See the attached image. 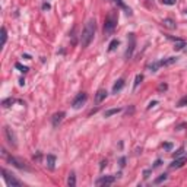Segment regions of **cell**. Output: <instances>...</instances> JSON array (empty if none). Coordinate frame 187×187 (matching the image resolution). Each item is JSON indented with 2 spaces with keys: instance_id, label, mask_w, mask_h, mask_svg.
Segmentation results:
<instances>
[{
  "instance_id": "6da1fadb",
  "label": "cell",
  "mask_w": 187,
  "mask_h": 187,
  "mask_svg": "<svg viewBox=\"0 0 187 187\" xmlns=\"http://www.w3.org/2000/svg\"><path fill=\"white\" fill-rule=\"evenodd\" d=\"M95 29H97L95 19H89L86 22V25H85L82 34H80V45H82V48H86L92 43L94 35H95Z\"/></svg>"
},
{
  "instance_id": "7a4b0ae2",
  "label": "cell",
  "mask_w": 187,
  "mask_h": 187,
  "mask_svg": "<svg viewBox=\"0 0 187 187\" xmlns=\"http://www.w3.org/2000/svg\"><path fill=\"white\" fill-rule=\"evenodd\" d=\"M117 19H119V16H117L116 10L108 13V16L105 18V22H104V35L105 37L113 35V32H114V29L117 27Z\"/></svg>"
},
{
  "instance_id": "3957f363",
  "label": "cell",
  "mask_w": 187,
  "mask_h": 187,
  "mask_svg": "<svg viewBox=\"0 0 187 187\" xmlns=\"http://www.w3.org/2000/svg\"><path fill=\"white\" fill-rule=\"evenodd\" d=\"M2 174H3V180H5L6 184H8L9 187H21V186H22V181L18 180L13 174H10L8 169L2 168Z\"/></svg>"
},
{
  "instance_id": "277c9868",
  "label": "cell",
  "mask_w": 187,
  "mask_h": 187,
  "mask_svg": "<svg viewBox=\"0 0 187 187\" xmlns=\"http://www.w3.org/2000/svg\"><path fill=\"white\" fill-rule=\"evenodd\" d=\"M3 156H5L6 159L9 161L10 164H13L15 167H16V168H19V169H25V171H31V168H29V167H28L27 164H25V162H23L22 159H18V158H15V156H10V155H8V154H6V151L5 149H3Z\"/></svg>"
},
{
  "instance_id": "5b68a950",
  "label": "cell",
  "mask_w": 187,
  "mask_h": 187,
  "mask_svg": "<svg viewBox=\"0 0 187 187\" xmlns=\"http://www.w3.org/2000/svg\"><path fill=\"white\" fill-rule=\"evenodd\" d=\"M134 47H136V37H134V34L130 32V34H127V48H126V53H124V57L127 60L133 56Z\"/></svg>"
},
{
  "instance_id": "8992f818",
  "label": "cell",
  "mask_w": 187,
  "mask_h": 187,
  "mask_svg": "<svg viewBox=\"0 0 187 187\" xmlns=\"http://www.w3.org/2000/svg\"><path fill=\"white\" fill-rule=\"evenodd\" d=\"M3 134H5V139L8 140V143H9L10 146H16V134H15V132L10 127H8V126H5L3 127Z\"/></svg>"
},
{
  "instance_id": "52a82bcc",
  "label": "cell",
  "mask_w": 187,
  "mask_h": 187,
  "mask_svg": "<svg viewBox=\"0 0 187 187\" xmlns=\"http://www.w3.org/2000/svg\"><path fill=\"white\" fill-rule=\"evenodd\" d=\"M86 94L85 92H79L78 95H76V98L73 99V103H72V107L75 108V110H79L82 105H83L85 103H86Z\"/></svg>"
},
{
  "instance_id": "ba28073f",
  "label": "cell",
  "mask_w": 187,
  "mask_h": 187,
  "mask_svg": "<svg viewBox=\"0 0 187 187\" xmlns=\"http://www.w3.org/2000/svg\"><path fill=\"white\" fill-rule=\"evenodd\" d=\"M116 175H104V177L98 178L97 181H95V184L97 186H108V184H113V183L116 181Z\"/></svg>"
},
{
  "instance_id": "9c48e42d",
  "label": "cell",
  "mask_w": 187,
  "mask_h": 187,
  "mask_svg": "<svg viewBox=\"0 0 187 187\" xmlns=\"http://www.w3.org/2000/svg\"><path fill=\"white\" fill-rule=\"evenodd\" d=\"M187 158L186 156H178V158H174V161L169 164V168L171 169H177V168H181L183 165L186 164Z\"/></svg>"
},
{
  "instance_id": "30bf717a",
  "label": "cell",
  "mask_w": 187,
  "mask_h": 187,
  "mask_svg": "<svg viewBox=\"0 0 187 187\" xmlns=\"http://www.w3.org/2000/svg\"><path fill=\"white\" fill-rule=\"evenodd\" d=\"M64 116H66V114H64V113H63V111H60V113H56V114H54V116H53V119H51V123H53V127H58V124H60V123H62V121H63V119H64Z\"/></svg>"
},
{
  "instance_id": "8fae6325",
  "label": "cell",
  "mask_w": 187,
  "mask_h": 187,
  "mask_svg": "<svg viewBox=\"0 0 187 187\" xmlns=\"http://www.w3.org/2000/svg\"><path fill=\"white\" fill-rule=\"evenodd\" d=\"M105 98H107V91H105L104 88L98 89V91H97V94H95V103H97V104H101Z\"/></svg>"
},
{
  "instance_id": "7c38bea8",
  "label": "cell",
  "mask_w": 187,
  "mask_h": 187,
  "mask_svg": "<svg viewBox=\"0 0 187 187\" xmlns=\"http://www.w3.org/2000/svg\"><path fill=\"white\" fill-rule=\"evenodd\" d=\"M45 167L48 169H54L56 168V156L48 154V155L45 156Z\"/></svg>"
},
{
  "instance_id": "4fadbf2b",
  "label": "cell",
  "mask_w": 187,
  "mask_h": 187,
  "mask_svg": "<svg viewBox=\"0 0 187 187\" xmlns=\"http://www.w3.org/2000/svg\"><path fill=\"white\" fill-rule=\"evenodd\" d=\"M169 40L174 41V50H175V51H180V50H183L186 47V43L183 40H180V38H173V37H171Z\"/></svg>"
},
{
  "instance_id": "5bb4252c",
  "label": "cell",
  "mask_w": 187,
  "mask_h": 187,
  "mask_svg": "<svg viewBox=\"0 0 187 187\" xmlns=\"http://www.w3.org/2000/svg\"><path fill=\"white\" fill-rule=\"evenodd\" d=\"M162 25H164L165 28H168V29H175V22H174L171 18H165L164 21H162Z\"/></svg>"
},
{
  "instance_id": "9a60e30c",
  "label": "cell",
  "mask_w": 187,
  "mask_h": 187,
  "mask_svg": "<svg viewBox=\"0 0 187 187\" xmlns=\"http://www.w3.org/2000/svg\"><path fill=\"white\" fill-rule=\"evenodd\" d=\"M175 62H177V57H167V58H164V60H161L159 64L161 66H171V64H174Z\"/></svg>"
},
{
  "instance_id": "2e32d148",
  "label": "cell",
  "mask_w": 187,
  "mask_h": 187,
  "mask_svg": "<svg viewBox=\"0 0 187 187\" xmlns=\"http://www.w3.org/2000/svg\"><path fill=\"white\" fill-rule=\"evenodd\" d=\"M123 86H124V79H119L116 83H114V86H113V92L117 94L119 91H121V89H123Z\"/></svg>"
},
{
  "instance_id": "e0dca14e",
  "label": "cell",
  "mask_w": 187,
  "mask_h": 187,
  "mask_svg": "<svg viewBox=\"0 0 187 187\" xmlns=\"http://www.w3.org/2000/svg\"><path fill=\"white\" fill-rule=\"evenodd\" d=\"M114 3H116V5L119 6V8H121V9L124 10V12H126L127 15H129V16L132 15V10H130V8H127V6H126L124 3H123V0H114Z\"/></svg>"
},
{
  "instance_id": "ac0fdd59",
  "label": "cell",
  "mask_w": 187,
  "mask_h": 187,
  "mask_svg": "<svg viewBox=\"0 0 187 187\" xmlns=\"http://www.w3.org/2000/svg\"><path fill=\"white\" fill-rule=\"evenodd\" d=\"M67 186H69V187H75L76 186V175H75V173L69 174V178H67Z\"/></svg>"
},
{
  "instance_id": "d6986e66",
  "label": "cell",
  "mask_w": 187,
  "mask_h": 187,
  "mask_svg": "<svg viewBox=\"0 0 187 187\" xmlns=\"http://www.w3.org/2000/svg\"><path fill=\"white\" fill-rule=\"evenodd\" d=\"M159 66H161L159 62H152V63H148L146 67H148V70H149V72H156Z\"/></svg>"
},
{
  "instance_id": "ffe728a7",
  "label": "cell",
  "mask_w": 187,
  "mask_h": 187,
  "mask_svg": "<svg viewBox=\"0 0 187 187\" xmlns=\"http://www.w3.org/2000/svg\"><path fill=\"white\" fill-rule=\"evenodd\" d=\"M120 111H121V108H110V110H107V111L104 113V117H111Z\"/></svg>"
},
{
  "instance_id": "44dd1931",
  "label": "cell",
  "mask_w": 187,
  "mask_h": 187,
  "mask_svg": "<svg viewBox=\"0 0 187 187\" xmlns=\"http://www.w3.org/2000/svg\"><path fill=\"white\" fill-rule=\"evenodd\" d=\"M6 40H8V32H6V28H2V43H0V47H5Z\"/></svg>"
},
{
  "instance_id": "7402d4cb",
  "label": "cell",
  "mask_w": 187,
  "mask_h": 187,
  "mask_svg": "<svg viewBox=\"0 0 187 187\" xmlns=\"http://www.w3.org/2000/svg\"><path fill=\"white\" fill-rule=\"evenodd\" d=\"M15 103H16V99L6 98V99H3V101H2V105H3L5 108H8V107H10V105H12V104H15Z\"/></svg>"
},
{
  "instance_id": "603a6c76",
  "label": "cell",
  "mask_w": 187,
  "mask_h": 187,
  "mask_svg": "<svg viewBox=\"0 0 187 187\" xmlns=\"http://www.w3.org/2000/svg\"><path fill=\"white\" fill-rule=\"evenodd\" d=\"M119 44H120V41H119V40H113L111 43H110V45H108V51H110V53L114 51V50L119 47Z\"/></svg>"
},
{
  "instance_id": "cb8c5ba5",
  "label": "cell",
  "mask_w": 187,
  "mask_h": 187,
  "mask_svg": "<svg viewBox=\"0 0 187 187\" xmlns=\"http://www.w3.org/2000/svg\"><path fill=\"white\" fill-rule=\"evenodd\" d=\"M143 80V75L142 73H139V75H136V78H134V83H133V89H138L139 83Z\"/></svg>"
},
{
  "instance_id": "d4e9b609",
  "label": "cell",
  "mask_w": 187,
  "mask_h": 187,
  "mask_svg": "<svg viewBox=\"0 0 187 187\" xmlns=\"http://www.w3.org/2000/svg\"><path fill=\"white\" fill-rule=\"evenodd\" d=\"M167 178H168V175H167V174H161L159 177L154 180V184H161V183H164Z\"/></svg>"
},
{
  "instance_id": "484cf974",
  "label": "cell",
  "mask_w": 187,
  "mask_h": 187,
  "mask_svg": "<svg viewBox=\"0 0 187 187\" xmlns=\"http://www.w3.org/2000/svg\"><path fill=\"white\" fill-rule=\"evenodd\" d=\"M15 67H16V69H19L22 73H27V72L29 70V69H28V66H23V64H21V63H16V64H15Z\"/></svg>"
},
{
  "instance_id": "4316f807",
  "label": "cell",
  "mask_w": 187,
  "mask_h": 187,
  "mask_svg": "<svg viewBox=\"0 0 187 187\" xmlns=\"http://www.w3.org/2000/svg\"><path fill=\"white\" fill-rule=\"evenodd\" d=\"M184 105H187V95H184V97L177 103V107H184Z\"/></svg>"
},
{
  "instance_id": "83f0119b",
  "label": "cell",
  "mask_w": 187,
  "mask_h": 187,
  "mask_svg": "<svg viewBox=\"0 0 187 187\" xmlns=\"http://www.w3.org/2000/svg\"><path fill=\"white\" fill-rule=\"evenodd\" d=\"M162 2V5H167V6H173L177 3V0H161Z\"/></svg>"
},
{
  "instance_id": "f1b7e54d",
  "label": "cell",
  "mask_w": 187,
  "mask_h": 187,
  "mask_svg": "<svg viewBox=\"0 0 187 187\" xmlns=\"http://www.w3.org/2000/svg\"><path fill=\"white\" fill-rule=\"evenodd\" d=\"M183 152H184V148H180V149H177V151L174 152V158H178V156H181Z\"/></svg>"
},
{
  "instance_id": "f546056e",
  "label": "cell",
  "mask_w": 187,
  "mask_h": 187,
  "mask_svg": "<svg viewBox=\"0 0 187 187\" xmlns=\"http://www.w3.org/2000/svg\"><path fill=\"white\" fill-rule=\"evenodd\" d=\"M167 88H168V85H167V83H161L159 86H158V91L162 92V91H167Z\"/></svg>"
},
{
  "instance_id": "4dcf8cb0",
  "label": "cell",
  "mask_w": 187,
  "mask_h": 187,
  "mask_svg": "<svg viewBox=\"0 0 187 187\" xmlns=\"http://www.w3.org/2000/svg\"><path fill=\"white\" fill-rule=\"evenodd\" d=\"M161 164H162V161H161V159H156V161H155V164H154V168H158V167H159Z\"/></svg>"
},
{
  "instance_id": "1f68e13d",
  "label": "cell",
  "mask_w": 187,
  "mask_h": 187,
  "mask_svg": "<svg viewBox=\"0 0 187 187\" xmlns=\"http://www.w3.org/2000/svg\"><path fill=\"white\" fill-rule=\"evenodd\" d=\"M162 146H164L165 149H171V148H173V145H171V143H164Z\"/></svg>"
},
{
  "instance_id": "d6a6232c",
  "label": "cell",
  "mask_w": 187,
  "mask_h": 187,
  "mask_svg": "<svg viewBox=\"0 0 187 187\" xmlns=\"http://www.w3.org/2000/svg\"><path fill=\"white\" fill-rule=\"evenodd\" d=\"M156 105V101H152V103H149V105H148V108H152Z\"/></svg>"
},
{
  "instance_id": "836d02e7",
  "label": "cell",
  "mask_w": 187,
  "mask_h": 187,
  "mask_svg": "<svg viewBox=\"0 0 187 187\" xmlns=\"http://www.w3.org/2000/svg\"><path fill=\"white\" fill-rule=\"evenodd\" d=\"M43 9H44V10H48V9H50V5H48V3H44V5H43Z\"/></svg>"
},
{
  "instance_id": "e575fe53",
  "label": "cell",
  "mask_w": 187,
  "mask_h": 187,
  "mask_svg": "<svg viewBox=\"0 0 187 187\" xmlns=\"http://www.w3.org/2000/svg\"><path fill=\"white\" fill-rule=\"evenodd\" d=\"M149 173H151V169H146V171H145V173H143V174H145V175H143V177H145V178H148V177H149Z\"/></svg>"
},
{
  "instance_id": "d590c367",
  "label": "cell",
  "mask_w": 187,
  "mask_h": 187,
  "mask_svg": "<svg viewBox=\"0 0 187 187\" xmlns=\"http://www.w3.org/2000/svg\"><path fill=\"white\" fill-rule=\"evenodd\" d=\"M124 162H126V159H124V158H121V159H120V165H121V167H124Z\"/></svg>"
},
{
  "instance_id": "8d00e7d4",
  "label": "cell",
  "mask_w": 187,
  "mask_h": 187,
  "mask_svg": "<svg viewBox=\"0 0 187 187\" xmlns=\"http://www.w3.org/2000/svg\"><path fill=\"white\" fill-rule=\"evenodd\" d=\"M186 12H187V10H186Z\"/></svg>"
}]
</instances>
